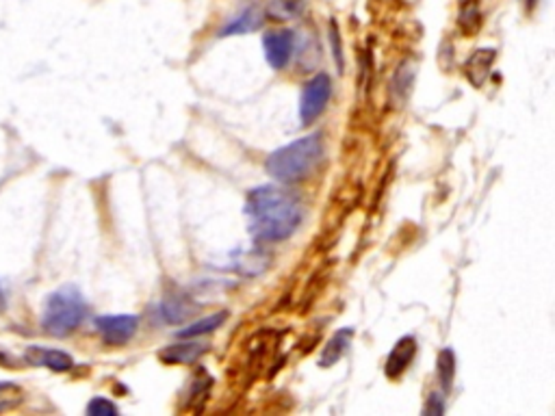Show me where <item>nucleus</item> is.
Masks as SVG:
<instances>
[{
    "instance_id": "16",
    "label": "nucleus",
    "mask_w": 555,
    "mask_h": 416,
    "mask_svg": "<svg viewBox=\"0 0 555 416\" xmlns=\"http://www.w3.org/2000/svg\"><path fill=\"white\" fill-rule=\"evenodd\" d=\"M412 83H415V70H410L408 65L397 70L395 79H393L391 83V91L397 98V103H403V100L408 98V94H410L412 89Z\"/></svg>"
},
{
    "instance_id": "3",
    "label": "nucleus",
    "mask_w": 555,
    "mask_h": 416,
    "mask_svg": "<svg viewBox=\"0 0 555 416\" xmlns=\"http://www.w3.org/2000/svg\"><path fill=\"white\" fill-rule=\"evenodd\" d=\"M87 317V302L77 287H62L48 297L44 308V329L53 337H68Z\"/></svg>"
},
{
    "instance_id": "14",
    "label": "nucleus",
    "mask_w": 555,
    "mask_h": 416,
    "mask_svg": "<svg viewBox=\"0 0 555 416\" xmlns=\"http://www.w3.org/2000/svg\"><path fill=\"white\" fill-rule=\"evenodd\" d=\"M436 373H438V379H441V384H443V390L449 393V390H451L453 378H456V354H453L451 349H443V352L438 354Z\"/></svg>"
},
{
    "instance_id": "19",
    "label": "nucleus",
    "mask_w": 555,
    "mask_h": 416,
    "mask_svg": "<svg viewBox=\"0 0 555 416\" xmlns=\"http://www.w3.org/2000/svg\"><path fill=\"white\" fill-rule=\"evenodd\" d=\"M22 399V390L13 382H0V412L13 408Z\"/></svg>"
},
{
    "instance_id": "13",
    "label": "nucleus",
    "mask_w": 555,
    "mask_h": 416,
    "mask_svg": "<svg viewBox=\"0 0 555 416\" xmlns=\"http://www.w3.org/2000/svg\"><path fill=\"white\" fill-rule=\"evenodd\" d=\"M261 13L256 12V9H245L244 13L236 15L235 20L228 24V27L221 29L220 37H228V35H245V33H252V30H256L261 27Z\"/></svg>"
},
{
    "instance_id": "20",
    "label": "nucleus",
    "mask_w": 555,
    "mask_h": 416,
    "mask_svg": "<svg viewBox=\"0 0 555 416\" xmlns=\"http://www.w3.org/2000/svg\"><path fill=\"white\" fill-rule=\"evenodd\" d=\"M87 414H92V416H113V414H118V408H115V405L111 404L109 399L95 397V399H92V404L87 405Z\"/></svg>"
},
{
    "instance_id": "18",
    "label": "nucleus",
    "mask_w": 555,
    "mask_h": 416,
    "mask_svg": "<svg viewBox=\"0 0 555 416\" xmlns=\"http://www.w3.org/2000/svg\"><path fill=\"white\" fill-rule=\"evenodd\" d=\"M479 4L477 0H464L462 9H460V27L467 30V33H473L479 27Z\"/></svg>"
},
{
    "instance_id": "24",
    "label": "nucleus",
    "mask_w": 555,
    "mask_h": 416,
    "mask_svg": "<svg viewBox=\"0 0 555 416\" xmlns=\"http://www.w3.org/2000/svg\"><path fill=\"white\" fill-rule=\"evenodd\" d=\"M0 311H4V293H3V288H0Z\"/></svg>"
},
{
    "instance_id": "10",
    "label": "nucleus",
    "mask_w": 555,
    "mask_h": 416,
    "mask_svg": "<svg viewBox=\"0 0 555 416\" xmlns=\"http://www.w3.org/2000/svg\"><path fill=\"white\" fill-rule=\"evenodd\" d=\"M493 61H494V50L493 48L476 50V53L471 54V59L467 61V65H464V74L468 76V80H471L476 87H482L484 80H486V76L491 74Z\"/></svg>"
},
{
    "instance_id": "11",
    "label": "nucleus",
    "mask_w": 555,
    "mask_h": 416,
    "mask_svg": "<svg viewBox=\"0 0 555 416\" xmlns=\"http://www.w3.org/2000/svg\"><path fill=\"white\" fill-rule=\"evenodd\" d=\"M352 337H354V329L352 328L339 329V332H336L335 337L327 341L324 354H321V358H319L321 367L327 369V367H332V364L339 362V360L347 354V349H350Z\"/></svg>"
},
{
    "instance_id": "23",
    "label": "nucleus",
    "mask_w": 555,
    "mask_h": 416,
    "mask_svg": "<svg viewBox=\"0 0 555 416\" xmlns=\"http://www.w3.org/2000/svg\"><path fill=\"white\" fill-rule=\"evenodd\" d=\"M523 3H525V9H527V12H532V9L536 7L538 0H523Z\"/></svg>"
},
{
    "instance_id": "1",
    "label": "nucleus",
    "mask_w": 555,
    "mask_h": 416,
    "mask_svg": "<svg viewBox=\"0 0 555 416\" xmlns=\"http://www.w3.org/2000/svg\"><path fill=\"white\" fill-rule=\"evenodd\" d=\"M245 217L256 241L280 243L300 228L304 206L294 191L285 187L265 185L250 191L245 202Z\"/></svg>"
},
{
    "instance_id": "2",
    "label": "nucleus",
    "mask_w": 555,
    "mask_h": 416,
    "mask_svg": "<svg viewBox=\"0 0 555 416\" xmlns=\"http://www.w3.org/2000/svg\"><path fill=\"white\" fill-rule=\"evenodd\" d=\"M324 156V139L319 133L300 137L294 144L271 152L267 159V174L278 182H300L309 179L311 171L319 165Z\"/></svg>"
},
{
    "instance_id": "22",
    "label": "nucleus",
    "mask_w": 555,
    "mask_h": 416,
    "mask_svg": "<svg viewBox=\"0 0 555 416\" xmlns=\"http://www.w3.org/2000/svg\"><path fill=\"white\" fill-rule=\"evenodd\" d=\"M330 39L335 42V59L336 63H339V68L343 65V57H341V42H339V33H336V24L332 22V33H330Z\"/></svg>"
},
{
    "instance_id": "6",
    "label": "nucleus",
    "mask_w": 555,
    "mask_h": 416,
    "mask_svg": "<svg viewBox=\"0 0 555 416\" xmlns=\"http://www.w3.org/2000/svg\"><path fill=\"white\" fill-rule=\"evenodd\" d=\"M262 46H265V57L269 61V65L274 70H282L289 65L291 57H294V48H295V35L294 30H271V33L265 35L262 39Z\"/></svg>"
},
{
    "instance_id": "4",
    "label": "nucleus",
    "mask_w": 555,
    "mask_h": 416,
    "mask_svg": "<svg viewBox=\"0 0 555 416\" xmlns=\"http://www.w3.org/2000/svg\"><path fill=\"white\" fill-rule=\"evenodd\" d=\"M332 96V80L327 74H317L306 83L300 98L302 124H311L326 111L327 100Z\"/></svg>"
},
{
    "instance_id": "21",
    "label": "nucleus",
    "mask_w": 555,
    "mask_h": 416,
    "mask_svg": "<svg viewBox=\"0 0 555 416\" xmlns=\"http://www.w3.org/2000/svg\"><path fill=\"white\" fill-rule=\"evenodd\" d=\"M426 414H443L445 412V405H443V399L441 395H430V399H427V408L423 410Z\"/></svg>"
},
{
    "instance_id": "9",
    "label": "nucleus",
    "mask_w": 555,
    "mask_h": 416,
    "mask_svg": "<svg viewBox=\"0 0 555 416\" xmlns=\"http://www.w3.org/2000/svg\"><path fill=\"white\" fill-rule=\"evenodd\" d=\"M189 343H180V345H170L165 347L163 352L159 354V358L163 360L165 364H191L195 362L202 354L206 352L204 343H195L194 338H186Z\"/></svg>"
},
{
    "instance_id": "17",
    "label": "nucleus",
    "mask_w": 555,
    "mask_h": 416,
    "mask_svg": "<svg viewBox=\"0 0 555 416\" xmlns=\"http://www.w3.org/2000/svg\"><path fill=\"white\" fill-rule=\"evenodd\" d=\"M304 7V0H271L269 15L274 20H291L297 18Z\"/></svg>"
},
{
    "instance_id": "15",
    "label": "nucleus",
    "mask_w": 555,
    "mask_h": 416,
    "mask_svg": "<svg viewBox=\"0 0 555 416\" xmlns=\"http://www.w3.org/2000/svg\"><path fill=\"white\" fill-rule=\"evenodd\" d=\"M191 311H194V306L180 297H168L161 304V314H163V319L168 323H180L183 319L189 317Z\"/></svg>"
},
{
    "instance_id": "5",
    "label": "nucleus",
    "mask_w": 555,
    "mask_h": 416,
    "mask_svg": "<svg viewBox=\"0 0 555 416\" xmlns=\"http://www.w3.org/2000/svg\"><path fill=\"white\" fill-rule=\"evenodd\" d=\"M137 314H104L95 319V329L107 345H126L137 334Z\"/></svg>"
},
{
    "instance_id": "8",
    "label": "nucleus",
    "mask_w": 555,
    "mask_h": 416,
    "mask_svg": "<svg viewBox=\"0 0 555 416\" xmlns=\"http://www.w3.org/2000/svg\"><path fill=\"white\" fill-rule=\"evenodd\" d=\"M24 358H27L31 364L53 369V371H68V369H72V364H74V360L70 354L59 352V349H46V347H29V352L24 354Z\"/></svg>"
},
{
    "instance_id": "7",
    "label": "nucleus",
    "mask_w": 555,
    "mask_h": 416,
    "mask_svg": "<svg viewBox=\"0 0 555 416\" xmlns=\"http://www.w3.org/2000/svg\"><path fill=\"white\" fill-rule=\"evenodd\" d=\"M417 356V341L412 337H403L402 341L395 343L393 352L388 354L386 358V378L388 379H397L402 378L403 371L412 364V360Z\"/></svg>"
},
{
    "instance_id": "12",
    "label": "nucleus",
    "mask_w": 555,
    "mask_h": 416,
    "mask_svg": "<svg viewBox=\"0 0 555 416\" xmlns=\"http://www.w3.org/2000/svg\"><path fill=\"white\" fill-rule=\"evenodd\" d=\"M226 319H228V311H217L213 314H209V317L200 319V321H194L191 326H186L185 329H178L176 332V337L178 338H198V337H204V334H211L215 332L217 328H221L226 323Z\"/></svg>"
}]
</instances>
